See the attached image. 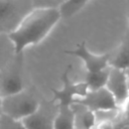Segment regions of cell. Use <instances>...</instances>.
Returning <instances> with one entry per match:
<instances>
[{
    "instance_id": "cell-16",
    "label": "cell",
    "mask_w": 129,
    "mask_h": 129,
    "mask_svg": "<svg viewBox=\"0 0 129 129\" xmlns=\"http://www.w3.org/2000/svg\"><path fill=\"white\" fill-rule=\"evenodd\" d=\"M62 1L56 0H32L33 8H42V9H57Z\"/></svg>"
},
{
    "instance_id": "cell-14",
    "label": "cell",
    "mask_w": 129,
    "mask_h": 129,
    "mask_svg": "<svg viewBox=\"0 0 129 129\" xmlns=\"http://www.w3.org/2000/svg\"><path fill=\"white\" fill-rule=\"evenodd\" d=\"M88 3V1H62L61 4L58 6L57 10L58 13L60 15V18H69L71 16H73L74 14H76L78 11H80L86 4Z\"/></svg>"
},
{
    "instance_id": "cell-4",
    "label": "cell",
    "mask_w": 129,
    "mask_h": 129,
    "mask_svg": "<svg viewBox=\"0 0 129 129\" xmlns=\"http://www.w3.org/2000/svg\"><path fill=\"white\" fill-rule=\"evenodd\" d=\"M32 9V0H0V34L14 32Z\"/></svg>"
},
{
    "instance_id": "cell-2",
    "label": "cell",
    "mask_w": 129,
    "mask_h": 129,
    "mask_svg": "<svg viewBox=\"0 0 129 129\" xmlns=\"http://www.w3.org/2000/svg\"><path fill=\"white\" fill-rule=\"evenodd\" d=\"M70 70L71 67H67L61 75V89H51L52 99L57 104V115L53 129H75V111L73 106L77 99L85 97L89 92L84 82L73 83L70 80Z\"/></svg>"
},
{
    "instance_id": "cell-18",
    "label": "cell",
    "mask_w": 129,
    "mask_h": 129,
    "mask_svg": "<svg viewBox=\"0 0 129 129\" xmlns=\"http://www.w3.org/2000/svg\"><path fill=\"white\" fill-rule=\"evenodd\" d=\"M1 100H2V98L0 97V115H1Z\"/></svg>"
},
{
    "instance_id": "cell-5",
    "label": "cell",
    "mask_w": 129,
    "mask_h": 129,
    "mask_svg": "<svg viewBox=\"0 0 129 129\" xmlns=\"http://www.w3.org/2000/svg\"><path fill=\"white\" fill-rule=\"evenodd\" d=\"M23 53L14 58L0 71V97H8L25 89L23 81Z\"/></svg>"
},
{
    "instance_id": "cell-13",
    "label": "cell",
    "mask_w": 129,
    "mask_h": 129,
    "mask_svg": "<svg viewBox=\"0 0 129 129\" xmlns=\"http://www.w3.org/2000/svg\"><path fill=\"white\" fill-rule=\"evenodd\" d=\"M15 55V47L9 35L0 34V71L3 70Z\"/></svg>"
},
{
    "instance_id": "cell-11",
    "label": "cell",
    "mask_w": 129,
    "mask_h": 129,
    "mask_svg": "<svg viewBox=\"0 0 129 129\" xmlns=\"http://www.w3.org/2000/svg\"><path fill=\"white\" fill-rule=\"evenodd\" d=\"M75 111V129H94L97 121L96 115L94 112L89 109L74 104L73 106Z\"/></svg>"
},
{
    "instance_id": "cell-10",
    "label": "cell",
    "mask_w": 129,
    "mask_h": 129,
    "mask_svg": "<svg viewBox=\"0 0 129 129\" xmlns=\"http://www.w3.org/2000/svg\"><path fill=\"white\" fill-rule=\"evenodd\" d=\"M109 67L121 71H125L129 68V29L123 36L116 51L110 54Z\"/></svg>"
},
{
    "instance_id": "cell-8",
    "label": "cell",
    "mask_w": 129,
    "mask_h": 129,
    "mask_svg": "<svg viewBox=\"0 0 129 129\" xmlns=\"http://www.w3.org/2000/svg\"><path fill=\"white\" fill-rule=\"evenodd\" d=\"M64 53L75 55L81 59H83L86 70L88 73H93V72H99L102 70H105L109 68V59H110V54H95L92 53L86 46L85 41H82L81 43L78 44V46L75 49H68L64 50Z\"/></svg>"
},
{
    "instance_id": "cell-1",
    "label": "cell",
    "mask_w": 129,
    "mask_h": 129,
    "mask_svg": "<svg viewBox=\"0 0 129 129\" xmlns=\"http://www.w3.org/2000/svg\"><path fill=\"white\" fill-rule=\"evenodd\" d=\"M60 19L57 9L33 8L23 19L18 28L9 34L16 54L23 53L28 45L40 42Z\"/></svg>"
},
{
    "instance_id": "cell-15",
    "label": "cell",
    "mask_w": 129,
    "mask_h": 129,
    "mask_svg": "<svg viewBox=\"0 0 129 129\" xmlns=\"http://www.w3.org/2000/svg\"><path fill=\"white\" fill-rule=\"evenodd\" d=\"M0 129H26L22 121L13 119L4 114L0 115Z\"/></svg>"
},
{
    "instance_id": "cell-7",
    "label": "cell",
    "mask_w": 129,
    "mask_h": 129,
    "mask_svg": "<svg viewBox=\"0 0 129 129\" xmlns=\"http://www.w3.org/2000/svg\"><path fill=\"white\" fill-rule=\"evenodd\" d=\"M75 104L81 105L94 113L114 111L118 109L115 99L106 88L97 91H89L85 97L77 99Z\"/></svg>"
},
{
    "instance_id": "cell-17",
    "label": "cell",
    "mask_w": 129,
    "mask_h": 129,
    "mask_svg": "<svg viewBox=\"0 0 129 129\" xmlns=\"http://www.w3.org/2000/svg\"><path fill=\"white\" fill-rule=\"evenodd\" d=\"M124 73H125L126 78H127V82H128V89H129V68H128L127 70H125V71H124Z\"/></svg>"
},
{
    "instance_id": "cell-6",
    "label": "cell",
    "mask_w": 129,
    "mask_h": 129,
    "mask_svg": "<svg viewBox=\"0 0 129 129\" xmlns=\"http://www.w3.org/2000/svg\"><path fill=\"white\" fill-rule=\"evenodd\" d=\"M57 115V104L53 99H41L37 109L22 120L26 129H53Z\"/></svg>"
},
{
    "instance_id": "cell-9",
    "label": "cell",
    "mask_w": 129,
    "mask_h": 129,
    "mask_svg": "<svg viewBox=\"0 0 129 129\" xmlns=\"http://www.w3.org/2000/svg\"><path fill=\"white\" fill-rule=\"evenodd\" d=\"M106 89L113 96L118 107L125 104L129 99V89L124 71L111 68Z\"/></svg>"
},
{
    "instance_id": "cell-3",
    "label": "cell",
    "mask_w": 129,
    "mask_h": 129,
    "mask_svg": "<svg viewBox=\"0 0 129 129\" xmlns=\"http://www.w3.org/2000/svg\"><path fill=\"white\" fill-rule=\"evenodd\" d=\"M40 101L34 88H25L17 94L2 98L1 114L22 121L37 109Z\"/></svg>"
},
{
    "instance_id": "cell-12",
    "label": "cell",
    "mask_w": 129,
    "mask_h": 129,
    "mask_svg": "<svg viewBox=\"0 0 129 129\" xmlns=\"http://www.w3.org/2000/svg\"><path fill=\"white\" fill-rule=\"evenodd\" d=\"M110 67L99 71V72H93V73H88L86 74L85 81L84 83L87 85L89 91H97L103 88H106V84L109 78L110 74Z\"/></svg>"
},
{
    "instance_id": "cell-19",
    "label": "cell",
    "mask_w": 129,
    "mask_h": 129,
    "mask_svg": "<svg viewBox=\"0 0 129 129\" xmlns=\"http://www.w3.org/2000/svg\"><path fill=\"white\" fill-rule=\"evenodd\" d=\"M123 129H129V126H125Z\"/></svg>"
}]
</instances>
